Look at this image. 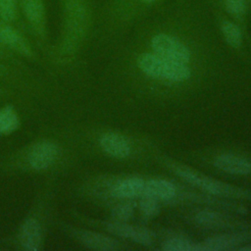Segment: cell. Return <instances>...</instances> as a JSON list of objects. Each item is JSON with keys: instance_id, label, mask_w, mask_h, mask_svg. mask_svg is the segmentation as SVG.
<instances>
[{"instance_id": "26", "label": "cell", "mask_w": 251, "mask_h": 251, "mask_svg": "<svg viewBox=\"0 0 251 251\" xmlns=\"http://www.w3.org/2000/svg\"><path fill=\"white\" fill-rule=\"evenodd\" d=\"M142 2H144V3H152V2H154L155 0H141Z\"/></svg>"}, {"instance_id": "21", "label": "cell", "mask_w": 251, "mask_h": 251, "mask_svg": "<svg viewBox=\"0 0 251 251\" xmlns=\"http://www.w3.org/2000/svg\"><path fill=\"white\" fill-rule=\"evenodd\" d=\"M140 209L147 216H153L158 213L159 206L155 198L150 196H144L140 201Z\"/></svg>"}, {"instance_id": "20", "label": "cell", "mask_w": 251, "mask_h": 251, "mask_svg": "<svg viewBox=\"0 0 251 251\" xmlns=\"http://www.w3.org/2000/svg\"><path fill=\"white\" fill-rule=\"evenodd\" d=\"M17 9L14 0H0V19L10 23L16 19Z\"/></svg>"}, {"instance_id": "1", "label": "cell", "mask_w": 251, "mask_h": 251, "mask_svg": "<svg viewBox=\"0 0 251 251\" xmlns=\"http://www.w3.org/2000/svg\"><path fill=\"white\" fill-rule=\"evenodd\" d=\"M171 168L181 178H183L184 180L191 183L192 185L197 186L210 194L220 195V196H228V197H237V198H244V199L251 200L250 191L231 186L229 184L224 183L217 179L210 178L206 176H203L197 172L192 171L191 169H188L186 167H183L177 164H172Z\"/></svg>"}, {"instance_id": "24", "label": "cell", "mask_w": 251, "mask_h": 251, "mask_svg": "<svg viewBox=\"0 0 251 251\" xmlns=\"http://www.w3.org/2000/svg\"><path fill=\"white\" fill-rule=\"evenodd\" d=\"M239 250H244V251H251V245H247V246L241 247V248H239Z\"/></svg>"}, {"instance_id": "19", "label": "cell", "mask_w": 251, "mask_h": 251, "mask_svg": "<svg viewBox=\"0 0 251 251\" xmlns=\"http://www.w3.org/2000/svg\"><path fill=\"white\" fill-rule=\"evenodd\" d=\"M222 31H223V34H224L226 42L230 46H232L234 48H237L240 46L241 40H242L241 32H240L239 28L234 24H232L230 22L223 23Z\"/></svg>"}, {"instance_id": "16", "label": "cell", "mask_w": 251, "mask_h": 251, "mask_svg": "<svg viewBox=\"0 0 251 251\" xmlns=\"http://www.w3.org/2000/svg\"><path fill=\"white\" fill-rule=\"evenodd\" d=\"M195 221L207 227L230 226V222L225 216L213 211H200L195 215Z\"/></svg>"}, {"instance_id": "18", "label": "cell", "mask_w": 251, "mask_h": 251, "mask_svg": "<svg viewBox=\"0 0 251 251\" xmlns=\"http://www.w3.org/2000/svg\"><path fill=\"white\" fill-rule=\"evenodd\" d=\"M163 248L167 251H198V244L182 237H173L164 243Z\"/></svg>"}, {"instance_id": "23", "label": "cell", "mask_w": 251, "mask_h": 251, "mask_svg": "<svg viewBox=\"0 0 251 251\" xmlns=\"http://www.w3.org/2000/svg\"><path fill=\"white\" fill-rule=\"evenodd\" d=\"M226 9L232 15H240L245 10L243 0H226Z\"/></svg>"}, {"instance_id": "9", "label": "cell", "mask_w": 251, "mask_h": 251, "mask_svg": "<svg viewBox=\"0 0 251 251\" xmlns=\"http://www.w3.org/2000/svg\"><path fill=\"white\" fill-rule=\"evenodd\" d=\"M20 242L24 249L37 251L42 245V229L39 222L35 219H27L20 229Z\"/></svg>"}, {"instance_id": "7", "label": "cell", "mask_w": 251, "mask_h": 251, "mask_svg": "<svg viewBox=\"0 0 251 251\" xmlns=\"http://www.w3.org/2000/svg\"><path fill=\"white\" fill-rule=\"evenodd\" d=\"M106 229L113 234L131 239L143 245H148L153 240V233L146 228L134 227L122 222H111L105 225Z\"/></svg>"}, {"instance_id": "13", "label": "cell", "mask_w": 251, "mask_h": 251, "mask_svg": "<svg viewBox=\"0 0 251 251\" xmlns=\"http://www.w3.org/2000/svg\"><path fill=\"white\" fill-rule=\"evenodd\" d=\"M251 239V232L223 234L213 236L206 239L202 244H198V251L200 250H225L244 241Z\"/></svg>"}, {"instance_id": "22", "label": "cell", "mask_w": 251, "mask_h": 251, "mask_svg": "<svg viewBox=\"0 0 251 251\" xmlns=\"http://www.w3.org/2000/svg\"><path fill=\"white\" fill-rule=\"evenodd\" d=\"M112 214H113V217L119 222L126 221L132 215V207L126 203L120 204L113 209Z\"/></svg>"}, {"instance_id": "12", "label": "cell", "mask_w": 251, "mask_h": 251, "mask_svg": "<svg viewBox=\"0 0 251 251\" xmlns=\"http://www.w3.org/2000/svg\"><path fill=\"white\" fill-rule=\"evenodd\" d=\"M214 165L219 170L232 175L242 176L251 173V162L243 157L232 154L219 155L215 159Z\"/></svg>"}, {"instance_id": "5", "label": "cell", "mask_w": 251, "mask_h": 251, "mask_svg": "<svg viewBox=\"0 0 251 251\" xmlns=\"http://www.w3.org/2000/svg\"><path fill=\"white\" fill-rule=\"evenodd\" d=\"M59 155L58 145L50 140H41L31 146L27 154V162L31 169L43 171L50 168Z\"/></svg>"}, {"instance_id": "2", "label": "cell", "mask_w": 251, "mask_h": 251, "mask_svg": "<svg viewBox=\"0 0 251 251\" xmlns=\"http://www.w3.org/2000/svg\"><path fill=\"white\" fill-rule=\"evenodd\" d=\"M137 63L142 72L154 77L180 82L187 80L191 75L186 65L168 61L156 54H142Z\"/></svg>"}, {"instance_id": "14", "label": "cell", "mask_w": 251, "mask_h": 251, "mask_svg": "<svg viewBox=\"0 0 251 251\" xmlns=\"http://www.w3.org/2000/svg\"><path fill=\"white\" fill-rule=\"evenodd\" d=\"M176 194V185L166 179L154 178L145 181L144 196H150L155 199L169 200Z\"/></svg>"}, {"instance_id": "4", "label": "cell", "mask_w": 251, "mask_h": 251, "mask_svg": "<svg viewBox=\"0 0 251 251\" xmlns=\"http://www.w3.org/2000/svg\"><path fill=\"white\" fill-rule=\"evenodd\" d=\"M151 46L154 54L174 63L186 65L190 60V52L187 47L176 38L160 33L152 38Z\"/></svg>"}, {"instance_id": "8", "label": "cell", "mask_w": 251, "mask_h": 251, "mask_svg": "<svg viewBox=\"0 0 251 251\" xmlns=\"http://www.w3.org/2000/svg\"><path fill=\"white\" fill-rule=\"evenodd\" d=\"M99 144L105 153L115 158H126L131 152L129 141L124 135L116 132L103 134L99 140Z\"/></svg>"}, {"instance_id": "3", "label": "cell", "mask_w": 251, "mask_h": 251, "mask_svg": "<svg viewBox=\"0 0 251 251\" xmlns=\"http://www.w3.org/2000/svg\"><path fill=\"white\" fill-rule=\"evenodd\" d=\"M67 24L66 42L73 46L83 34L88 21V10L84 0H64Z\"/></svg>"}, {"instance_id": "15", "label": "cell", "mask_w": 251, "mask_h": 251, "mask_svg": "<svg viewBox=\"0 0 251 251\" xmlns=\"http://www.w3.org/2000/svg\"><path fill=\"white\" fill-rule=\"evenodd\" d=\"M22 9L25 17L31 25L37 27L43 25L45 9L42 0H23Z\"/></svg>"}, {"instance_id": "10", "label": "cell", "mask_w": 251, "mask_h": 251, "mask_svg": "<svg viewBox=\"0 0 251 251\" xmlns=\"http://www.w3.org/2000/svg\"><path fill=\"white\" fill-rule=\"evenodd\" d=\"M73 235L86 248L94 250H116L119 242L115 239L89 230H75Z\"/></svg>"}, {"instance_id": "25", "label": "cell", "mask_w": 251, "mask_h": 251, "mask_svg": "<svg viewBox=\"0 0 251 251\" xmlns=\"http://www.w3.org/2000/svg\"><path fill=\"white\" fill-rule=\"evenodd\" d=\"M4 53V46L1 44V42H0V56L2 55Z\"/></svg>"}, {"instance_id": "11", "label": "cell", "mask_w": 251, "mask_h": 251, "mask_svg": "<svg viewBox=\"0 0 251 251\" xmlns=\"http://www.w3.org/2000/svg\"><path fill=\"white\" fill-rule=\"evenodd\" d=\"M145 180L140 177H128L117 181L110 187V194L113 197L126 199L133 198L144 194Z\"/></svg>"}, {"instance_id": "17", "label": "cell", "mask_w": 251, "mask_h": 251, "mask_svg": "<svg viewBox=\"0 0 251 251\" xmlns=\"http://www.w3.org/2000/svg\"><path fill=\"white\" fill-rule=\"evenodd\" d=\"M20 126V119L12 106L0 109V134H9Z\"/></svg>"}, {"instance_id": "6", "label": "cell", "mask_w": 251, "mask_h": 251, "mask_svg": "<svg viewBox=\"0 0 251 251\" xmlns=\"http://www.w3.org/2000/svg\"><path fill=\"white\" fill-rule=\"evenodd\" d=\"M0 42L15 52L30 57L32 55L31 48L26 40L9 23L0 19Z\"/></svg>"}]
</instances>
